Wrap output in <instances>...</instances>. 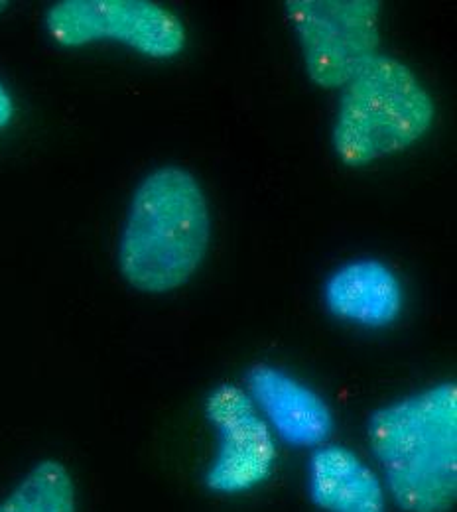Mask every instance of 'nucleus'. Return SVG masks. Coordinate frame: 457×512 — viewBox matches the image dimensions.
Wrapping results in <instances>:
<instances>
[{"label":"nucleus","instance_id":"nucleus-3","mask_svg":"<svg viewBox=\"0 0 457 512\" xmlns=\"http://www.w3.org/2000/svg\"><path fill=\"white\" fill-rule=\"evenodd\" d=\"M436 103L416 73L375 54L343 87L333 125V148L349 168L398 154L434 125Z\"/></svg>","mask_w":457,"mask_h":512},{"label":"nucleus","instance_id":"nucleus-4","mask_svg":"<svg viewBox=\"0 0 457 512\" xmlns=\"http://www.w3.org/2000/svg\"><path fill=\"white\" fill-rule=\"evenodd\" d=\"M377 0H288L286 14L302 46L308 77L341 89L381 46Z\"/></svg>","mask_w":457,"mask_h":512},{"label":"nucleus","instance_id":"nucleus-11","mask_svg":"<svg viewBox=\"0 0 457 512\" xmlns=\"http://www.w3.org/2000/svg\"><path fill=\"white\" fill-rule=\"evenodd\" d=\"M14 115H16L14 99H12L10 91H8V87L0 79V132L12 123Z\"/></svg>","mask_w":457,"mask_h":512},{"label":"nucleus","instance_id":"nucleus-6","mask_svg":"<svg viewBox=\"0 0 457 512\" xmlns=\"http://www.w3.org/2000/svg\"><path fill=\"white\" fill-rule=\"evenodd\" d=\"M205 416L219 446L205 473V485L219 495H241L262 485L276 465L274 434L249 394L233 384L217 386L205 402Z\"/></svg>","mask_w":457,"mask_h":512},{"label":"nucleus","instance_id":"nucleus-10","mask_svg":"<svg viewBox=\"0 0 457 512\" xmlns=\"http://www.w3.org/2000/svg\"><path fill=\"white\" fill-rule=\"evenodd\" d=\"M0 512H77L75 483L66 465L46 459L0 501Z\"/></svg>","mask_w":457,"mask_h":512},{"label":"nucleus","instance_id":"nucleus-5","mask_svg":"<svg viewBox=\"0 0 457 512\" xmlns=\"http://www.w3.org/2000/svg\"><path fill=\"white\" fill-rule=\"evenodd\" d=\"M50 38L67 50L117 42L152 60L186 48V28L168 8L148 0H62L46 12Z\"/></svg>","mask_w":457,"mask_h":512},{"label":"nucleus","instance_id":"nucleus-8","mask_svg":"<svg viewBox=\"0 0 457 512\" xmlns=\"http://www.w3.org/2000/svg\"><path fill=\"white\" fill-rule=\"evenodd\" d=\"M327 310L363 327H385L400 318L404 292L398 276L381 260L361 258L337 268L324 288Z\"/></svg>","mask_w":457,"mask_h":512},{"label":"nucleus","instance_id":"nucleus-1","mask_svg":"<svg viewBox=\"0 0 457 512\" xmlns=\"http://www.w3.org/2000/svg\"><path fill=\"white\" fill-rule=\"evenodd\" d=\"M369 448L402 512H450L457 497V388L436 384L375 410Z\"/></svg>","mask_w":457,"mask_h":512},{"label":"nucleus","instance_id":"nucleus-12","mask_svg":"<svg viewBox=\"0 0 457 512\" xmlns=\"http://www.w3.org/2000/svg\"><path fill=\"white\" fill-rule=\"evenodd\" d=\"M6 6H8V2H2V0H0V14L6 10Z\"/></svg>","mask_w":457,"mask_h":512},{"label":"nucleus","instance_id":"nucleus-7","mask_svg":"<svg viewBox=\"0 0 457 512\" xmlns=\"http://www.w3.org/2000/svg\"><path fill=\"white\" fill-rule=\"evenodd\" d=\"M247 394L264 422L294 448L326 446L333 432V414L326 400L308 384L282 369L257 365L247 375Z\"/></svg>","mask_w":457,"mask_h":512},{"label":"nucleus","instance_id":"nucleus-2","mask_svg":"<svg viewBox=\"0 0 457 512\" xmlns=\"http://www.w3.org/2000/svg\"><path fill=\"white\" fill-rule=\"evenodd\" d=\"M211 215L196 178L178 166L150 172L132 193L119 241V268L134 290L166 294L201 266Z\"/></svg>","mask_w":457,"mask_h":512},{"label":"nucleus","instance_id":"nucleus-9","mask_svg":"<svg viewBox=\"0 0 457 512\" xmlns=\"http://www.w3.org/2000/svg\"><path fill=\"white\" fill-rule=\"evenodd\" d=\"M308 493L324 512H387L383 481L357 453L341 446L314 449Z\"/></svg>","mask_w":457,"mask_h":512}]
</instances>
